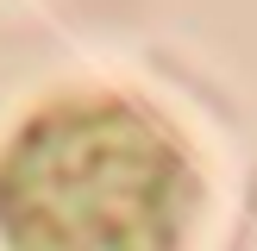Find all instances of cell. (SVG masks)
<instances>
[{"label":"cell","instance_id":"obj_1","mask_svg":"<svg viewBox=\"0 0 257 251\" xmlns=\"http://www.w3.org/2000/svg\"><path fill=\"white\" fill-rule=\"evenodd\" d=\"M195 207L188 157L132 100H63L0 157L13 251H176Z\"/></svg>","mask_w":257,"mask_h":251}]
</instances>
